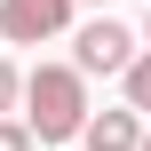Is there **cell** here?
<instances>
[{
  "label": "cell",
  "mask_w": 151,
  "mask_h": 151,
  "mask_svg": "<svg viewBox=\"0 0 151 151\" xmlns=\"http://www.w3.org/2000/svg\"><path fill=\"white\" fill-rule=\"evenodd\" d=\"M88 119H96V104H88V80L72 64L24 72V127H32V143H80Z\"/></svg>",
  "instance_id": "obj_1"
},
{
  "label": "cell",
  "mask_w": 151,
  "mask_h": 151,
  "mask_svg": "<svg viewBox=\"0 0 151 151\" xmlns=\"http://www.w3.org/2000/svg\"><path fill=\"white\" fill-rule=\"evenodd\" d=\"M143 48H135V32L127 24H111V16H96V24H80V40H72V72L88 80V72H119L127 80V64H135Z\"/></svg>",
  "instance_id": "obj_2"
},
{
  "label": "cell",
  "mask_w": 151,
  "mask_h": 151,
  "mask_svg": "<svg viewBox=\"0 0 151 151\" xmlns=\"http://www.w3.org/2000/svg\"><path fill=\"white\" fill-rule=\"evenodd\" d=\"M72 8H80V0H0V40L40 48V40H56V32L72 24Z\"/></svg>",
  "instance_id": "obj_3"
},
{
  "label": "cell",
  "mask_w": 151,
  "mask_h": 151,
  "mask_svg": "<svg viewBox=\"0 0 151 151\" xmlns=\"http://www.w3.org/2000/svg\"><path fill=\"white\" fill-rule=\"evenodd\" d=\"M80 151H143V119L119 104V111H96L88 119V135H80Z\"/></svg>",
  "instance_id": "obj_4"
},
{
  "label": "cell",
  "mask_w": 151,
  "mask_h": 151,
  "mask_svg": "<svg viewBox=\"0 0 151 151\" xmlns=\"http://www.w3.org/2000/svg\"><path fill=\"white\" fill-rule=\"evenodd\" d=\"M127 111H135V119L151 111V48L135 56V64H127Z\"/></svg>",
  "instance_id": "obj_5"
},
{
  "label": "cell",
  "mask_w": 151,
  "mask_h": 151,
  "mask_svg": "<svg viewBox=\"0 0 151 151\" xmlns=\"http://www.w3.org/2000/svg\"><path fill=\"white\" fill-rule=\"evenodd\" d=\"M16 104H24V72H16V64H8V56H0V119H8V111H16Z\"/></svg>",
  "instance_id": "obj_6"
},
{
  "label": "cell",
  "mask_w": 151,
  "mask_h": 151,
  "mask_svg": "<svg viewBox=\"0 0 151 151\" xmlns=\"http://www.w3.org/2000/svg\"><path fill=\"white\" fill-rule=\"evenodd\" d=\"M0 151H40V143H32V127H24V119H0Z\"/></svg>",
  "instance_id": "obj_7"
},
{
  "label": "cell",
  "mask_w": 151,
  "mask_h": 151,
  "mask_svg": "<svg viewBox=\"0 0 151 151\" xmlns=\"http://www.w3.org/2000/svg\"><path fill=\"white\" fill-rule=\"evenodd\" d=\"M143 151H151V127H143Z\"/></svg>",
  "instance_id": "obj_8"
},
{
  "label": "cell",
  "mask_w": 151,
  "mask_h": 151,
  "mask_svg": "<svg viewBox=\"0 0 151 151\" xmlns=\"http://www.w3.org/2000/svg\"><path fill=\"white\" fill-rule=\"evenodd\" d=\"M143 40H151V24H143Z\"/></svg>",
  "instance_id": "obj_9"
},
{
  "label": "cell",
  "mask_w": 151,
  "mask_h": 151,
  "mask_svg": "<svg viewBox=\"0 0 151 151\" xmlns=\"http://www.w3.org/2000/svg\"><path fill=\"white\" fill-rule=\"evenodd\" d=\"M96 8H104V0H96Z\"/></svg>",
  "instance_id": "obj_10"
}]
</instances>
